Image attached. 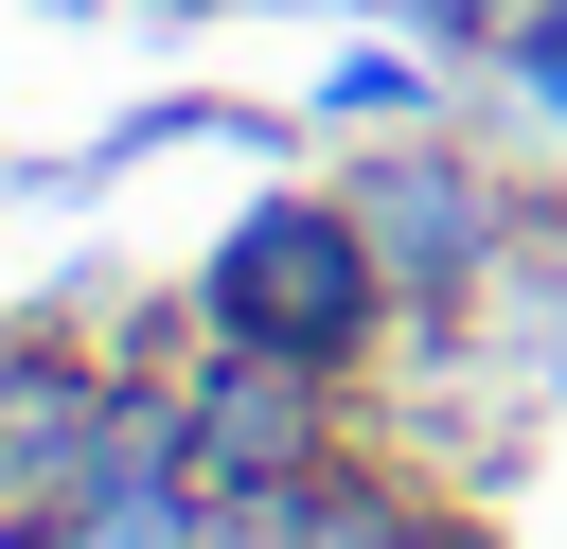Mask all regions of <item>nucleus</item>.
<instances>
[{
	"instance_id": "obj_1",
	"label": "nucleus",
	"mask_w": 567,
	"mask_h": 549,
	"mask_svg": "<svg viewBox=\"0 0 567 549\" xmlns=\"http://www.w3.org/2000/svg\"><path fill=\"white\" fill-rule=\"evenodd\" d=\"M372 248L337 230V213H248L230 230V266H213V319L248 336V354H301V372H337L354 354V319H372Z\"/></svg>"
},
{
	"instance_id": "obj_2",
	"label": "nucleus",
	"mask_w": 567,
	"mask_h": 549,
	"mask_svg": "<svg viewBox=\"0 0 567 549\" xmlns=\"http://www.w3.org/2000/svg\"><path fill=\"white\" fill-rule=\"evenodd\" d=\"M301 443H319V407H301V354H248V336H230V372L177 407V478H195L213 514L284 496V478H301Z\"/></svg>"
},
{
	"instance_id": "obj_3",
	"label": "nucleus",
	"mask_w": 567,
	"mask_h": 549,
	"mask_svg": "<svg viewBox=\"0 0 567 549\" xmlns=\"http://www.w3.org/2000/svg\"><path fill=\"white\" fill-rule=\"evenodd\" d=\"M354 230H372V266L425 283V301H478V266H496V195H478L461 159H390V177L354 195Z\"/></svg>"
},
{
	"instance_id": "obj_4",
	"label": "nucleus",
	"mask_w": 567,
	"mask_h": 549,
	"mask_svg": "<svg viewBox=\"0 0 567 549\" xmlns=\"http://www.w3.org/2000/svg\"><path fill=\"white\" fill-rule=\"evenodd\" d=\"M532 89H549V106H567V18H549V35H532Z\"/></svg>"
}]
</instances>
